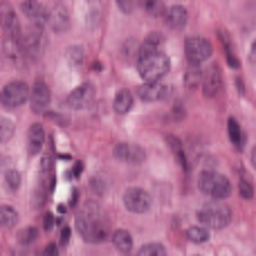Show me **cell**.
Listing matches in <instances>:
<instances>
[{"label": "cell", "instance_id": "obj_1", "mask_svg": "<svg viewBox=\"0 0 256 256\" xmlns=\"http://www.w3.org/2000/svg\"><path fill=\"white\" fill-rule=\"evenodd\" d=\"M74 230L84 236L86 243H106V240L112 236L108 216L99 209V204H94V202H88L79 214H76Z\"/></svg>", "mask_w": 256, "mask_h": 256}, {"label": "cell", "instance_id": "obj_2", "mask_svg": "<svg viewBox=\"0 0 256 256\" xmlns=\"http://www.w3.org/2000/svg\"><path fill=\"white\" fill-rule=\"evenodd\" d=\"M135 66L144 81H162L164 74H168L171 70V58L166 56L164 50H148L142 45Z\"/></svg>", "mask_w": 256, "mask_h": 256}, {"label": "cell", "instance_id": "obj_3", "mask_svg": "<svg viewBox=\"0 0 256 256\" xmlns=\"http://www.w3.org/2000/svg\"><path fill=\"white\" fill-rule=\"evenodd\" d=\"M198 220L212 230H225L232 222V209L222 200H209L198 209Z\"/></svg>", "mask_w": 256, "mask_h": 256}, {"label": "cell", "instance_id": "obj_4", "mask_svg": "<svg viewBox=\"0 0 256 256\" xmlns=\"http://www.w3.org/2000/svg\"><path fill=\"white\" fill-rule=\"evenodd\" d=\"M198 189L214 200H225L232 196V182L218 171H202L198 178Z\"/></svg>", "mask_w": 256, "mask_h": 256}, {"label": "cell", "instance_id": "obj_5", "mask_svg": "<svg viewBox=\"0 0 256 256\" xmlns=\"http://www.w3.org/2000/svg\"><path fill=\"white\" fill-rule=\"evenodd\" d=\"M212 52H214V48L204 36H189V38L184 40V54H186L189 66H200V63H204L212 56Z\"/></svg>", "mask_w": 256, "mask_h": 256}, {"label": "cell", "instance_id": "obj_6", "mask_svg": "<svg viewBox=\"0 0 256 256\" xmlns=\"http://www.w3.org/2000/svg\"><path fill=\"white\" fill-rule=\"evenodd\" d=\"M30 92L32 90L27 88L25 81H9L0 92V102H2L4 108H18L30 99Z\"/></svg>", "mask_w": 256, "mask_h": 256}, {"label": "cell", "instance_id": "obj_7", "mask_svg": "<svg viewBox=\"0 0 256 256\" xmlns=\"http://www.w3.org/2000/svg\"><path fill=\"white\" fill-rule=\"evenodd\" d=\"M124 207L132 214H146L150 209V196L140 186H130L124 191Z\"/></svg>", "mask_w": 256, "mask_h": 256}, {"label": "cell", "instance_id": "obj_8", "mask_svg": "<svg viewBox=\"0 0 256 256\" xmlns=\"http://www.w3.org/2000/svg\"><path fill=\"white\" fill-rule=\"evenodd\" d=\"M50 88L43 79H36L34 86H32V92H30V104H32V110L38 115V112H48V106H50Z\"/></svg>", "mask_w": 256, "mask_h": 256}, {"label": "cell", "instance_id": "obj_9", "mask_svg": "<svg viewBox=\"0 0 256 256\" xmlns=\"http://www.w3.org/2000/svg\"><path fill=\"white\" fill-rule=\"evenodd\" d=\"M135 92H137V97H140L142 102H162V99L168 97L171 88L164 86L162 81H144Z\"/></svg>", "mask_w": 256, "mask_h": 256}, {"label": "cell", "instance_id": "obj_10", "mask_svg": "<svg viewBox=\"0 0 256 256\" xmlns=\"http://www.w3.org/2000/svg\"><path fill=\"white\" fill-rule=\"evenodd\" d=\"M48 25L54 34H63L70 30V12L66 9V4H52L50 7V16H48Z\"/></svg>", "mask_w": 256, "mask_h": 256}, {"label": "cell", "instance_id": "obj_11", "mask_svg": "<svg viewBox=\"0 0 256 256\" xmlns=\"http://www.w3.org/2000/svg\"><path fill=\"white\" fill-rule=\"evenodd\" d=\"M200 88H202V92L207 94V97H216L222 90V74L216 63H212L207 70H202V86H200Z\"/></svg>", "mask_w": 256, "mask_h": 256}, {"label": "cell", "instance_id": "obj_12", "mask_svg": "<svg viewBox=\"0 0 256 256\" xmlns=\"http://www.w3.org/2000/svg\"><path fill=\"white\" fill-rule=\"evenodd\" d=\"M20 12L25 14L32 20V25H36V27L48 22V16H50V7H45L43 2H36V0H25V2H20Z\"/></svg>", "mask_w": 256, "mask_h": 256}, {"label": "cell", "instance_id": "obj_13", "mask_svg": "<svg viewBox=\"0 0 256 256\" xmlns=\"http://www.w3.org/2000/svg\"><path fill=\"white\" fill-rule=\"evenodd\" d=\"M112 155H115L117 160H122V162H126V164H142L146 160L144 148L137 146V144H117L115 150H112Z\"/></svg>", "mask_w": 256, "mask_h": 256}, {"label": "cell", "instance_id": "obj_14", "mask_svg": "<svg viewBox=\"0 0 256 256\" xmlns=\"http://www.w3.org/2000/svg\"><path fill=\"white\" fill-rule=\"evenodd\" d=\"M94 97V88L92 84H81L79 88H74L70 94H68V106L74 108V110H81V108H86L90 102H92Z\"/></svg>", "mask_w": 256, "mask_h": 256}, {"label": "cell", "instance_id": "obj_15", "mask_svg": "<svg viewBox=\"0 0 256 256\" xmlns=\"http://www.w3.org/2000/svg\"><path fill=\"white\" fill-rule=\"evenodd\" d=\"M186 18H189V14H186V9L182 4H168L162 12L164 25L171 27V30H182L186 25Z\"/></svg>", "mask_w": 256, "mask_h": 256}, {"label": "cell", "instance_id": "obj_16", "mask_svg": "<svg viewBox=\"0 0 256 256\" xmlns=\"http://www.w3.org/2000/svg\"><path fill=\"white\" fill-rule=\"evenodd\" d=\"M45 144V128L40 124H32L30 132H27V150L30 155H38Z\"/></svg>", "mask_w": 256, "mask_h": 256}, {"label": "cell", "instance_id": "obj_17", "mask_svg": "<svg viewBox=\"0 0 256 256\" xmlns=\"http://www.w3.org/2000/svg\"><path fill=\"white\" fill-rule=\"evenodd\" d=\"M227 132H230L232 146H234L236 150H243L248 137H245V132H243V128H240V124L236 122V117H230V120H227Z\"/></svg>", "mask_w": 256, "mask_h": 256}, {"label": "cell", "instance_id": "obj_18", "mask_svg": "<svg viewBox=\"0 0 256 256\" xmlns=\"http://www.w3.org/2000/svg\"><path fill=\"white\" fill-rule=\"evenodd\" d=\"M112 245L117 248V252H122V254H130V250H132V236H130V232H126V230H117V232H112Z\"/></svg>", "mask_w": 256, "mask_h": 256}, {"label": "cell", "instance_id": "obj_19", "mask_svg": "<svg viewBox=\"0 0 256 256\" xmlns=\"http://www.w3.org/2000/svg\"><path fill=\"white\" fill-rule=\"evenodd\" d=\"M166 142L168 146H171L173 155H176L178 164H180L184 171H189V160H186V153H184V144H182V140H178L176 135H166Z\"/></svg>", "mask_w": 256, "mask_h": 256}, {"label": "cell", "instance_id": "obj_20", "mask_svg": "<svg viewBox=\"0 0 256 256\" xmlns=\"http://www.w3.org/2000/svg\"><path fill=\"white\" fill-rule=\"evenodd\" d=\"M112 108H115V112H120V115H126V112L132 108V92H130V90H128V88H122L120 92L115 94Z\"/></svg>", "mask_w": 256, "mask_h": 256}, {"label": "cell", "instance_id": "obj_21", "mask_svg": "<svg viewBox=\"0 0 256 256\" xmlns=\"http://www.w3.org/2000/svg\"><path fill=\"white\" fill-rule=\"evenodd\" d=\"M218 36H220L222 45H225V54H227V63H230V68L238 70V68H240V61H238V56H236L234 48H232V40H230V36H227V32H225V30H218Z\"/></svg>", "mask_w": 256, "mask_h": 256}, {"label": "cell", "instance_id": "obj_22", "mask_svg": "<svg viewBox=\"0 0 256 256\" xmlns=\"http://www.w3.org/2000/svg\"><path fill=\"white\" fill-rule=\"evenodd\" d=\"M209 236H212L209 234V227H204V225H194L186 230V238H189L191 243H207Z\"/></svg>", "mask_w": 256, "mask_h": 256}, {"label": "cell", "instance_id": "obj_23", "mask_svg": "<svg viewBox=\"0 0 256 256\" xmlns=\"http://www.w3.org/2000/svg\"><path fill=\"white\" fill-rule=\"evenodd\" d=\"M140 48L142 45L137 43L135 38H128L124 43V48H122V54H124V58L128 63H137V56H140Z\"/></svg>", "mask_w": 256, "mask_h": 256}, {"label": "cell", "instance_id": "obj_24", "mask_svg": "<svg viewBox=\"0 0 256 256\" xmlns=\"http://www.w3.org/2000/svg\"><path fill=\"white\" fill-rule=\"evenodd\" d=\"M184 81L189 88H200L202 86V70H200V66H189V70H186L184 74Z\"/></svg>", "mask_w": 256, "mask_h": 256}, {"label": "cell", "instance_id": "obj_25", "mask_svg": "<svg viewBox=\"0 0 256 256\" xmlns=\"http://www.w3.org/2000/svg\"><path fill=\"white\" fill-rule=\"evenodd\" d=\"M16 222H18L16 209H12L9 204H2V207H0V225L2 227H14Z\"/></svg>", "mask_w": 256, "mask_h": 256}, {"label": "cell", "instance_id": "obj_26", "mask_svg": "<svg viewBox=\"0 0 256 256\" xmlns=\"http://www.w3.org/2000/svg\"><path fill=\"white\" fill-rule=\"evenodd\" d=\"M166 254V248L162 243H146L137 250V256H164Z\"/></svg>", "mask_w": 256, "mask_h": 256}, {"label": "cell", "instance_id": "obj_27", "mask_svg": "<svg viewBox=\"0 0 256 256\" xmlns=\"http://www.w3.org/2000/svg\"><path fill=\"white\" fill-rule=\"evenodd\" d=\"M36 238H38V230H36V227H22V230L18 232V243L20 245H30V243H34Z\"/></svg>", "mask_w": 256, "mask_h": 256}, {"label": "cell", "instance_id": "obj_28", "mask_svg": "<svg viewBox=\"0 0 256 256\" xmlns=\"http://www.w3.org/2000/svg\"><path fill=\"white\" fill-rule=\"evenodd\" d=\"M144 48H148V50H162V45H164V36L160 34V32H150L148 36L144 38Z\"/></svg>", "mask_w": 256, "mask_h": 256}, {"label": "cell", "instance_id": "obj_29", "mask_svg": "<svg viewBox=\"0 0 256 256\" xmlns=\"http://www.w3.org/2000/svg\"><path fill=\"white\" fill-rule=\"evenodd\" d=\"M4 182H7L9 191H18V189H20V182H22V178H20V173H18V171H14V168H9V171L4 173Z\"/></svg>", "mask_w": 256, "mask_h": 256}, {"label": "cell", "instance_id": "obj_30", "mask_svg": "<svg viewBox=\"0 0 256 256\" xmlns=\"http://www.w3.org/2000/svg\"><path fill=\"white\" fill-rule=\"evenodd\" d=\"M140 7L146 9L148 14H160V16L164 12V2H160V0H140Z\"/></svg>", "mask_w": 256, "mask_h": 256}, {"label": "cell", "instance_id": "obj_31", "mask_svg": "<svg viewBox=\"0 0 256 256\" xmlns=\"http://www.w3.org/2000/svg\"><path fill=\"white\" fill-rule=\"evenodd\" d=\"M238 191H240V196H243L245 200H252V198H254V186H252V182H250L248 178H240Z\"/></svg>", "mask_w": 256, "mask_h": 256}, {"label": "cell", "instance_id": "obj_32", "mask_svg": "<svg viewBox=\"0 0 256 256\" xmlns=\"http://www.w3.org/2000/svg\"><path fill=\"white\" fill-rule=\"evenodd\" d=\"M14 135V122L12 120H2L0 122V140L2 142H9Z\"/></svg>", "mask_w": 256, "mask_h": 256}, {"label": "cell", "instance_id": "obj_33", "mask_svg": "<svg viewBox=\"0 0 256 256\" xmlns=\"http://www.w3.org/2000/svg\"><path fill=\"white\" fill-rule=\"evenodd\" d=\"M81 58H84V50H81L79 45H76V48H68V61H70V63H76V66H79Z\"/></svg>", "mask_w": 256, "mask_h": 256}, {"label": "cell", "instance_id": "obj_34", "mask_svg": "<svg viewBox=\"0 0 256 256\" xmlns=\"http://www.w3.org/2000/svg\"><path fill=\"white\" fill-rule=\"evenodd\" d=\"M56 222H58V220L52 216V214H45V216H43V230H45V232H50L54 225H56Z\"/></svg>", "mask_w": 256, "mask_h": 256}, {"label": "cell", "instance_id": "obj_35", "mask_svg": "<svg viewBox=\"0 0 256 256\" xmlns=\"http://www.w3.org/2000/svg\"><path fill=\"white\" fill-rule=\"evenodd\" d=\"M117 7H120L124 14H130L132 9H135V4H132L130 0H117Z\"/></svg>", "mask_w": 256, "mask_h": 256}, {"label": "cell", "instance_id": "obj_36", "mask_svg": "<svg viewBox=\"0 0 256 256\" xmlns=\"http://www.w3.org/2000/svg\"><path fill=\"white\" fill-rule=\"evenodd\" d=\"M184 115H186V112H184V106H180V104H178V106L173 108V112H171V117H173V120H176V122L184 120Z\"/></svg>", "mask_w": 256, "mask_h": 256}, {"label": "cell", "instance_id": "obj_37", "mask_svg": "<svg viewBox=\"0 0 256 256\" xmlns=\"http://www.w3.org/2000/svg\"><path fill=\"white\" fill-rule=\"evenodd\" d=\"M70 234H72L70 227H63V230H61V245H66L68 240H70Z\"/></svg>", "mask_w": 256, "mask_h": 256}, {"label": "cell", "instance_id": "obj_38", "mask_svg": "<svg viewBox=\"0 0 256 256\" xmlns=\"http://www.w3.org/2000/svg\"><path fill=\"white\" fill-rule=\"evenodd\" d=\"M56 252H58V245H56V243H50L48 248H45L43 254H45V256H52V254H56Z\"/></svg>", "mask_w": 256, "mask_h": 256}, {"label": "cell", "instance_id": "obj_39", "mask_svg": "<svg viewBox=\"0 0 256 256\" xmlns=\"http://www.w3.org/2000/svg\"><path fill=\"white\" fill-rule=\"evenodd\" d=\"M90 186H94V189L99 191V194H104V186H102V180H97V178H94V180H90Z\"/></svg>", "mask_w": 256, "mask_h": 256}, {"label": "cell", "instance_id": "obj_40", "mask_svg": "<svg viewBox=\"0 0 256 256\" xmlns=\"http://www.w3.org/2000/svg\"><path fill=\"white\" fill-rule=\"evenodd\" d=\"M74 204H79V191H72V200H70V207H74Z\"/></svg>", "mask_w": 256, "mask_h": 256}, {"label": "cell", "instance_id": "obj_41", "mask_svg": "<svg viewBox=\"0 0 256 256\" xmlns=\"http://www.w3.org/2000/svg\"><path fill=\"white\" fill-rule=\"evenodd\" d=\"M236 84H238V92L245 94V86H243V79H236Z\"/></svg>", "mask_w": 256, "mask_h": 256}]
</instances>
